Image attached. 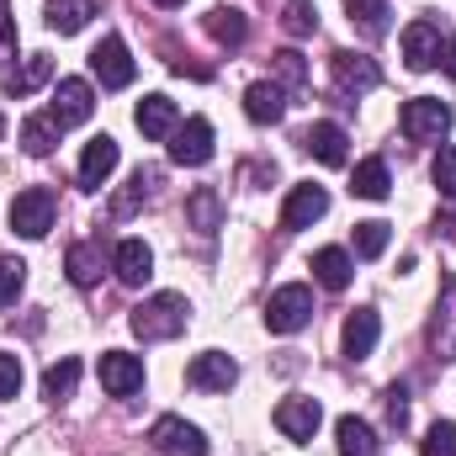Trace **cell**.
<instances>
[{
    "label": "cell",
    "mask_w": 456,
    "mask_h": 456,
    "mask_svg": "<svg viewBox=\"0 0 456 456\" xmlns=\"http://www.w3.org/2000/svg\"><path fill=\"white\" fill-rule=\"evenodd\" d=\"M276 75H281L287 86H303V80H308V69H303V53H292V48H287V53H276Z\"/></svg>",
    "instance_id": "38"
},
{
    "label": "cell",
    "mask_w": 456,
    "mask_h": 456,
    "mask_svg": "<svg viewBox=\"0 0 456 456\" xmlns=\"http://www.w3.org/2000/svg\"><path fill=\"white\" fill-rule=\"evenodd\" d=\"M48 75H53V64H48V53H32V59H27V69L5 80V91H11V96H32V91H37V86H43Z\"/></svg>",
    "instance_id": "30"
},
{
    "label": "cell",
    "mask_w": 456,
    "mask_h": 456,
    "mask_svg": "<svg viewBox=\"0 0 456 456\" xmlns=\"http://www.w3.org/2000/svg\"><path fill=\"white\" fill-rule=\"evenodd\" d=\"M127 324H133L138 340H175V335L191 324V308H186L181 292H159V297H143Z\"/></svg>",
    "instance_id": "1"
},
{
    "label": "cell",
    "mask_w": 456,
    "mask_h": 456,
    "mask_svg": "<svg viewBox=\"0 0 456 456\" xmlns=\"http://www.w3.org/2000/svg\"><path fill=\"white\" fill-rule=\"evenodd\" d=\"M345 11H350V21H361L366 37L387 32V0H345Z\"/></svg>",
    "instance_id": "29"
},
{
    "label": "cell",
    "mask_w": 456,
    "mask_h": 456,
    "mask_svg": "<svg viewBox=\"0 0 456 456\" xmlns=\"http://www.w3.org/2000/svg\"><path fill=\"white\" fill-rule=\"evenodd\" d=\"M21 281H27V265H21V260H11V255H0V308H11V303H16Z\"/></svg>",
    "instance_id": "34"
},
{
    "label": "cell",
    "mask_w": 456,
    "mask_h": 456,
    "mask_svg": "<svg viewBox=\"0 0 456 456\" xmlns=\"http://www.w3.org/2000/svg\"><path fill=\"white\" fill-rule=\"evenodd\" d=\"M69 281L75 287H96L102 281V249L96 244H75L69 249Z\"/></svg>",
    "instance_id": "28"
},
{
    "label": "cell",
    "mask_w": 456,
    "mask_h": 456,
    "mask_svg": "<svg viewBox=\"0 0 456 456\" xmlns=\"http://www.w3.org/2000/svg\"><path fill=\"white\" fill-rule=\"evenodd\" d=\"M387 239H393V228L382 224V218H371V224H355V255H361V260H377V255L387 249Z\"/></svg>",
    "instance_id": "31"
},
{
    "label": "cell",
    "mask_w": 456,
    "mask_h": 456,
    "mask_svg": "<svg viewBox=\"0 0 456 456\" xmlns=\"http://www.w3.org/2000/svg\"><path fill=\"white\" fill-rule=\"evenodd\" d=\"M186 382L202 387V393H228V387L239 382V366H233V355H224V350H202V355L186 366Z\"/></svg>",
    "instance_id": "8"
},
{
    "label": "cell",
    "mask_w": 456,
    "mask_h": 456,
    "mask_svg": "<svg viewBox=\"0 0 456 456\" xmlns=\"http://www.w3.org/2000/svg\"><path fill=\"white\" fill-rule=\"evenodd\" d=\"M59 218V197L48 191V186H27V191H16V202H11V228L21 233V239H43L48 228Z\"/></svg>",
    "instance_id": "2"
},
{
    "label": "cell",
    "mask_w": 456,
    "mask_h": 456,
    "mask_svg": "<svg viewBox=\"0 0 456 456\" xmlns=\"http://www.w3.org/2000/svg\"><path fill=\"white\" fill-rule=\"evenodd\" d=\"M441 27L436 21H409L403 27V59H409V69H436L441 64Z\"/></svg>",
    "instance_id": "11"
},
{
    "label": "cell",
    "mask_w": 456,
    "mask_h": 456,
    "mask_svg": "<svg viewBox=\"0 0 456 456\" xmlns=\"http://www.w3.org/2000/svg\"><path fill=\"white\" fill-rule=\"evenodd\" d=\"M350 255L345 249H319L314 255V276H319V287H330V292H345L350 287Z\"/></svg>",
    "instance_id": "22"
},
{
    "label": "cell",
    "mask_w": 456,
    "mask_h": 456,
    "mask_svg": "<svg viewBox=\"0 0 456 456\" xmlns=\"http://www.w3.org/2000/svg\"><path fill=\"white\" fill-rule=\"evenodd\" d=\"M91 112H96V91H91L86 80H59V91H53V107H48V117H53L59 127H75V122H86Z\"/></svg>",
    "instance_id": "9"
},
{
    "label": "cell",
    "mask_w": 456,
    "mask_h": 456,
    "mask_svg": "<svg viewBox=\"0 0 456 456\" xmlns=\"http://www.w3.org/2000/svg\"><path fill=\"white\" fill-rule=\"evenodd\" d=\"M398 122H403V133L414 143H436V138L452 133V107L436 102V96H414V102H403V117Z\"/></svg>",
    "instance_id": "4"
},
{
    "label": "cell",
    "mask_w": 456,
    "mask_h": 456,
    "mask_svg": "<svg viewBox=\"0 0 456 456\" xmlns=\"http://www.w3.org/2000/svg\"><path fill=\"white\" fill-rule=\"evenodd\" d=\"M75 382H80V361L64 355V361H53V366L43 371V398H48V403H64V398L75 393Z\"/></svg>",
    "instance_id": "23"
},
{
    "label": "cell",
    "mask_w": 456,
    "mask_h": 456,
    "mask_svg": "<svg viewBox=\"0 0 456 456\" xmlns=\"http://www.w3.org/2000/svg\"><path fill=\"white\" fill-rule=\"evenodd\" d=\"M91 75H96L107 91L133 86V59H127V43H122V37H102V43L91 48Z\"/></svg>",
    "instance_id": "7"
},
{
    "label": "cell",
    "mask_w": 456,
    "mask_h": 456,
    "mask_svg": "<svg viewBox=\"0 0 456 456\" xmlns=\"http://www.w3.org/2000/svg\"><path fill=\"white\" fill-rule=\"evenodd\" d=\"M191 218H197V228H202V233H213V228H218V218H224L218 191H197V197H191Z\"/></svg>",
    "instance_id": "36"
},
{
    "label": "cell",
    "mask_w": 456,
    "mask_h": 456,
    "mask_svg": "<svg viewBox=\"0 0 456 456\" xmlns=\"http://www.w3.org/2000/svg\"><path fill=\"white\" fill-rule=\"evenodd\" d=\"M149 441H154V452H159V456H208V436H202L197 425H186V419H175V414H165V419H154V430H149Z\"/></svg>",
    "instance_id": "5"
},
{
    "label": "cell",
    "mask_w": 456,
    "mask_h": 456,
    "mask_svg": "<svg viewBox=\"0 0 456 456\" xmlns=\"http://www.w3.org/2000/svg\"><path fill=\"white\" fill-rule=\"evenodd\" d=\"M377 80H382L377 59H366V53H335V86H340L345 96H361V91H371Z\"/></svg>",
    "instance_id": "16"
},
{
    "label": "cell",
    "mask_w": 456,
    "mask_h": 456,
    "mask_svg": "<svg viewBox=\"0 0 456 456\" xmlns=\"http://www.w3.org/2000/svg\"><path fill=\"white\" fill-rule=\"evenodd\" d=\"M330 213V191L324 186H292V197H287V208H281V228H314L319 218Z\"/></svg>",
    "instance_id": "14"
},
{
    "label": "cell",
    "mask_w": 456,
    "mask_h": 456,
    "mask_svg": "<svg viewBox=\"0 0 456 456\" xmlns=\"http://www.w3.org/2000/svg\"><path fill=\"white\" fill-rule=\"evenodd\" d=\"M319 419H324V409H319L314 398H281V403H276V430H281L287 441H314Z\"/></svg>",
    "instance_id": "12"
},
{
    "label": "cell",
    "mask_w": 456,
    "mask_h": 456,
    "mask_svg": "<svg viewBox=\"0 0 456 456\" xmlns=\"http://www.w3.org/2000/svg\"><path fill=\"white\" fill-rule=\"evenodd\" d=\"M350 191L366 197V202H382L393 191V175H387V159H361L355 175H350Z\"/></svg>",
    "instance_id": "21"
},
{
    "label": "cell",
    "mask_w": 456,
    "mask_h": 456,
    "mask_svg": "<svg viewBox=\"0 0 456 456\" xmlns=\"http://www.w3.org/2000/svg\"><path fill=\"white\" fill-rule=\"evenodd\" d=\"M112 271L117 281H127V287H143L149 276H154V249L143 244V239H122L112 255Z\"/></svg>",
    "instance_id": "15"
},
{
    "label": "cell",
    "mask_w": 456,
    "mask_h": 456,
    "mask_svg": "<svg viewBox=\"0 0 456 456\" xmlns=\"http://www.w3.org/2000/svg\"><path fill=\"white\" fill-rule=\"evenodd\" d=\"M314 319V292L308 287H276L271 292V303H265V324H271V335H297L303 324Z\"/></svg>",
    "instance_id": "3"
},
{
    "label": "cell",
    "mask_w": 456,
    "mask_h": 456,
    "mask_svg": "<svg viewBox=\"0 0 456 456\" xmlns=\"http://www.w3.org/2000/svg\"><path fill=\"white\" fill-rule=\"evenodd\" d=\"M117 159H122V149H117V138H91L86 143V154H80V186L86 191H102L107 186V175L117 170Z\"/></svg>",
    "instance_id": "13"
},
{
    "label": "cell",
    "mask_w": 456,
    "mask_h": 456,
    "mask_svg": "<svg viewBox=\"0 0 456 456\" xmlns=\"http://www.w3.org/2000/svg\"><path fill=\"white\" fill-rule=\"evenodd\" d=\"M21 393V361L0 350V398H16Z\"/></svg>",
    "instance_id": "37"
},
{
    "label": "cell",
    "mask_w": 456,
    "mask_h": 456,
    "mask_svg": "<svg viewBox=\"0 0 456 456\" xmlns=\"http://www.w3.org/2000/svg\"><path fill=\"white\" fill-rule=\"evenodd\" d=\"M430 181L441 186V197H456V149H441L430 159Z\"/></svg>",
    "instance_id": "35"
},
{
    "label": "cell",
    "mask_w": 456,
    "mask_h": 456,
    "mask_svg": "<svg viewBox=\"0 0 456 456\" xmlns=\"http://www.w3.org/2000/svg\"><path fill=\"white\" fill-rule=\"evenodd\" d=\"M419 452H425V456H456V425H452V419H436V425H430V436L419 441Z\"/></svg>",
    "instance_id": "33"
},
{
    "label": "cell",
    "mask_w": 456,
    "mask_h": 456,
    "mask_svg": "<svg viewBox=\"0 0 456 456\" xmlns=\"http://www.w3.org/2000/svg\"><path fill=\"white\" fill-rule=\"evenodd\" d=\"M91 16H96V5H91V0H48V27H53V32H64V37H69V32H80Z\"/></svg>",
    "instance_id": "24"
},
{
    "label": "cell",
    "mask_w": 456,
    "mask_h": 456,
    "mask_svg": "<svg viewBox=\"0 0 456 456\" xmlns=\"http://www.w3.org/2000/svg\"><path fill=\"white\" fill-rule=\"evenodd\" d=\"M441 69H446V75L456 80V37L446 43V48H441Z\"/></svg>",
    "instance_id": "41"
},
{
    "label": "cell",
    "mask_w": 456,
    "mask_h": 456,
    "mask_svg": "<svg viewBox=\"0 0 456 456\" xmlns=\"http://www.w3.org/2000/svg\"><path fill=\"white\" fill-rule=\"evenodd\" d=\"M244 117L249 122H281L287 117V96H281V86H271V80H260V86H249L244 91Z\"/></svg>",
    "instance_id": "20"
},
{
    "label": "cell",
    "mask_w": 456,
    "mask_h": 456,
    "mask_svg": "<svg viewBox=\"0 0 456 456\" xmlns=\"http://www.w3.org/2000/svg\"><path fill=\"white\" fill-rule=\"evenodd\" d=\"M387 414H393V425L403 430V419H409V398H403V387H398V382L387 387Z\"/></svg>",
    "instance_id": "39"
},
{
    "label": "cell",
    "mask_w": 456,
    "mask_h": 456,
    "mask_svg": "<svg viewBox=\"0 0 456 456\" xmlns=\"http://www.w3.org/2000/svg\"><path fill=\"white\" fill-rule=\"evenodd\" d=\"M335 436H340V456H377V430L355 414H345Z\"/></svg>",
    "instance_id": "25"
},
{
    "label": "cell",
    "mask_w": 456,
    "mask_h": 456,
    "mask_svg": "<svg viewBox=\"0 0 456 456\" xmlns=\"http://www.w3.org/2000/svg\"><path fill=\"white\" fill-rule=\"evenodd\" d=\"M102 387H107L112 398H133V393L143 387V361L127 355V350H107V355H102Z\"/></svg>",
    "instance_id": "10"
},
{
    "label": "cell",
    "mask_w": 456,
    "mask_h": 456,
    "mask_svg": "<svg viewBox=\"0 0 456 456\" xmlns=\"http://www.w3.org/2000/svg\"><path fill=\"white\" fill-rule=\"evenodd\" d=\"M133 122H138L143 138H170V133L181 127V117H175V102H170V96H143L138 112H133Z\"/></svg>",
    "instance_id": "17"
},
{
    "label": "cell",
    "mask_w": 456,
    "mask_h": 456,
    "mask_svg": "<svg viewBox=\"0 0 456 456\" xmlns=\"http://www.w3.org/2000/svg\"><path fill=\"white\" fill-rule=\"evenodd\" d=\"M11 48H16V27H11V16H5V0H0V64L11 59Z\"/></svg>",
    "instance_id": "40"
},
{
    "label": "cell",
    "mask_w": 456,
    "mask_h": 456,
    "mask_svg": "<svg viewBox=\"0 0 456 456\" xmlns=\"http://www.w3.org/2000/svg\"><path fill=\"white\" fill-rule=\"evenodd\" d=\"M170 159L175 165H208L213 159V122L208 117H186L170 133Z\"/></svg>",
    "instance_id": "6"
},
{
    "label": "cell",
    "mask_w": 456,
    "mask_h": 456,
    "mask_svg": "<svg viewBox=\"0 0 456 456\" xmlns=\"http://www.w3.org/2000/svg\"><path fill=\"white\" fill-rule=\"evenodd\" d=\"M208 32H213V43H224V48H239V43L249 37V21H244L239 11L218 5V11H208Z\"/></svg>",
    "instance_id": "26"
},
{
    "label": "cell",
    "mask_w": 456,
    "mask_h": 456,
    "mask_svg": "<svg viewBox=\"0 0 456 456\" xmlns=\"http://www.w3.org/2000/svg\"><path fill=\"white\" fill-rule=\"evenodd\" d=\"M281 27H287L292 37H308V32H319V5H314V0H287V11H281Z\"/></svg>",
    "instance_id": "32"
},
{
    "label": "cell",
    "mask_w": 456,
    "mask_h": 456,
    "mask_svg": "<svg viewBox=\"0 0 456 456\" xmlns=\"http://www.w3.org/2000/svg\"><path fill=\"white\" fill-rule=\"evenodd\" d=\"M441 228H446V233L456 239V213H452V218H441Z\"/></svg>",
    "instance_id": "42"
},
{
    "label": "cell",
    "mask_w": 456,
    "mask_h": 456,
    "mask_svg": "<svg viewBox=\"0 0 456 456\" xmlns=\"http://www.w3.org/2000/svg\"><path fill=\"white\" fill-rule=\"evenodd\" d=\"M345 143H350V138H345L340 122H314V127L303 133V149H308L314 159H324V165H345V154H350Z\"/></svg>",
    "instance_id": "19"
},
{
    "label": "cell",
    "mask_w": 456,
    "mask_h": 456,
    "mask_svg": "<svg viewBox=\"0 0 456 456\" xmlns=\"http://www.w3.org/2000/svg\"><path fill=\"white\" fill-rule=\"evenodd\" d=\"M59 133H64V127H59L53 117H27V122H21V149H27V154H53Z\"/></svg>",
    "instance_id": "27"
},
{
    "label": "cell",
    "mask_w": 456,
    "mask_h": 456,
    "mask_svg": "<svg viewBox=\"0 0 456 456\" xmlns=\"http://www.w3.org/2000/svg\"><path fill=\"white\" fill-rule=\"evenodd\" d=\"M154 5H181V0H154Z\"/></svg>",
    "instance_id": "43"
},
{
    "label": "cell",
    "mask_w": 456,
    "mask_h": 456,
    "mask_svg": "<svg viewBox=\"0 0 456 456\" xmlns=\"http://www.w3.org/2000/svg\"><path fill=\"white\" fill-rule=\"evenodd\" d=\"M377 335H382L377 308H355V314L345 319V355H350V361H366V355L377 350Z\"/></svg>",
    "instance_id": "18"
}]
</instances>
